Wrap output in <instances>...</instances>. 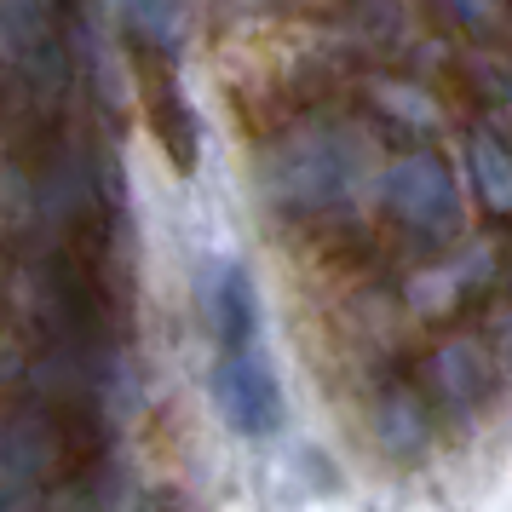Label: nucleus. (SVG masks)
Instances as JSON below:
<instances>
[{"instance_id":"f03ea898","label":"nucleus","mask_w":512,"mask_h":512,"mask_svg":"<svg viewBox=\"0 0 512 512\" xmlns=\"http://www.w3.org/2000/svg\"><path fill=\"white\" fill-rule=\"evenodd\" d=\"M219 334L231 351H248V340H254V294H248L242 271H231L219 288Z\"/></svg>"},{"instance_id":"f257e3e1","label":"nucleus","mask_w":512,"mask_h":512,"mask_svg":"<svg viewBox=\"0 0 512 512\" xmlns=\"http://www.w3.org/2000/svg\"><path fill=\"white\" fill-rule=\"evenodd\" d=\"M219 403H225V415L236 420V432H271L277 426V380L271 369L248 351H225V363H219Z\"/></svg>"}]
</instances>
